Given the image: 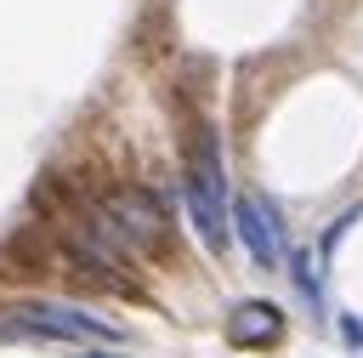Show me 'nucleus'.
Wrapping results in <instances>:
<instances>
[{
	"label": "nucleus",
	"mask_w": 363,
	"mask_h": 358,
	"mask_svg": "<svg viewBox=\"0 0 363 358\" xmlns=\"http://www.w3.org/2000/svg\"><path fill=\"white\" fill-rule=\"evenodd\" d=\"M289 273H295L301 295H306L312 307H323V284H318V267H312V256H306V250H295V256H289Z\"/></svg>",
	"instance_id": "423d86ee"
},
{
	"label": "nucleus",
	"mask_w": 363,
	"mask_h": 358,
	"mask_svg": "<svg viewBox=\"0 0 363 358\" xmlns=\"http://www.w3.org/2000/svg\"><path fill=\"white\" fill-rule=\"evenodd\" d=\"M227 341L233 347H244V352H255V347H278L284 341V307H272V301H238L233 307V318H227Z\"/></svg>",
	"instance_id": "39448f33"
},
{
	"label": "nucleus",
	"mask_w": 363,
	"mask_h": 358,
	"mask_svg": "<svg viewBox=\"0 0 363 358\" xmlns=\"http://www.w3.org/2000/svg\"><path fill=\"white\" fill-rule=\"evenodd\" d=\"M130 256H159L164 244H170V222H164V205L147 193V188H136V182H125V188H113L96 210H91Z\"/></svg>",
	"instance_id": "7ed1b4c3"
},
{
	"label": "nucleus",
	"mask_w": 363,
	"mask_h": 358,
	"mask_svg": "<svg viewBox=\"0 0 363 358\" xmlns=\"http://www.w3.org/2000/svg\"><path fill=\"white\" fill-rule=\"evenodd\" d=\"M79 358H125V352H102V347H96V352H79Z\"/></svg>",
	"instance_id": "1a4fd4ad"
},
{
	"label": "nucleus",
	"mask_w": 363,
	"mask_h": 358,
	"mask_svg": "<svg viewBox=\"0 0 363 358\" xmlns=\"http://www.w3.org/2000/svg\"><path fill=\"white\" fill-rule=\"evenodd\" d=\"M182 199H187V222L204 239V250L221 256L227 239H233V205H227L221 142H216L210 125H193V136H187V182H182Z\"/></svg>",
	"instance_id": "f257e3e1"
},
{
	"label": "nucleus",
	"mask_w": 363,
	"mask_h": 358,
	"mask_svg": "<svg viewBox=\"0 0 363 358\" xmlns=\"http://www.w3.org/2000/svg\"><path fill=\"white\" fill-rule=\"evenodd\" d=\"M340 335H346V347H363V318L357 313H340Z\"/></svg>",
	"instance_id": "6e6552de"
},
{
	"label": "nucleus",
	"mask_w": 363,
	"mask_h": 358,
	"mask_svg": "<svg viewBox=\"0 0 363 358\" xmlns=\"http://www.w3.org/2000/svg\"><path fill=\"white\" fill-rule=\"evenodd\" d=\"M357 216H363V205H352V210H340V216H335V222L323 227V244H318V256H323V261L335 256V244L346 239V227H357Z\"/></svg>",
	"instance_id": "0eeeda50"
},
{
	"label": "nucleus",
	"mask_w": 363,
	"mask_h": 358,
	"mask_svg": "<svg viewBox=\"0 0 363 358\" xmlns=\"http://www.w3.org/2000/svg\"><path fill=\"white\" fill-rule=\"evenodd\" d=\"M233 233L244 244V256L255 267H278L284 261V227H278V210L267 199H233Z\"/></svg>",
	"instance_id": "20e7f679"
},
{
	"label": "nucleus",
	"mask_w": 363,
	"mask_h": 358,
	"mask_svg": "<svg viewBox=\"0 0 363 358\" xmlns=\"http://www.w3.org/2000/svg\"><path fill=\"white\" fill-rule=\"evenodd\" d=\"M0 335H23V341H119V324L96 318L91 307L74 301H17L11 313H0Z\"/></svg>",
	"instance_id": "f03ea898"
}]
</instances>
